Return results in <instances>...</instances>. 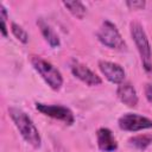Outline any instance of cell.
<instances>
[{"mask_svg":"<svg viewBox=\"0 0 152 152\" xmlns=\"http://www.w3.org/2000/svg\"><path fill=\"white\" fill-rule=\"evenodd\" d=\"M8 115L12 119L14 126L19 131L23 139L33 148H39L42 145V138L32 119L24 110L17 107L8 108Z\"/></svg>","mask_w":152,"mask_h":152,"instance_id":"1","label":"cell"},{"mask_svg":"<svg viewBox=\"0 0 152 152\" xmlns=\"http://www.w3.org/2000/svg\"><path fill=\"white\" fill-rule=\"evenodd\" d=\"M129 32H131L132 39L134 40L137 50L139 52L145 71L152 72V50H151V45L144 27L139 23L132 21L129 24Z\"/></svg>","mask_w":152,"mask_h":152,"instance_id":"2","label":"cell"},{"mask_svg":"<svg viewBox=\"0 0 152 152\" xmlns=\"http://www.w3.org/2000/svg\"><path fill=\"white\" fill-rule=\"evenodd\" d=\"M30 62L33 66V69L40 75V77L45 81V83L52 89V90H59L63 86V76L61 71L52 65L46 59L39 57V56H31Z\"/></svg>","mask_w":152,"mask_h":152,"instance_id":"3","label":"cell"},{"mask_svg":"<svg viewBox=\"0 0 152 152\" xmlns=\"http://www.w3.org/2000/svg\"><path fill=\"white\" fill-rule=\"evenodd\" d=\"M96 37L104 46H107L109 49L124 51L127 48L126 42L121 37L118 27L109 20H104L101 24L99 31L96 32Z\"/></svg>","mask_w":152,"mask_h":152,"instance_id":"4","label":"cell"},{"mask_svg":"<svg viewBox=\"0 0 152 152\" xmlns=\"http://www.w3.org/2000/svg\"><path fill=\"white\" fill-rule=\"evenodd\" d=\"M36 109L42 114L50 116L52 119L59 120L65 125H72L75 122V115L70 108L61 104H46L42 102H36Z\"/></svg>","mask_w":152,"mask_h":152,"instance_id":"5","label":"cell"},{"mask_svg":"<svg viewBox=\"0 0 152 152\" xmlns=\"http://www.w3.org/2000/svg\"><path fill=\"white\" fill-rule=\"evenodd\" d=\"M118 125L122 131L139 132L142 129L152 128V120L137 113H126L119 118Z\"/></svg>","mask_w":152,"mask_h":152,"instance_id":"6","label":"cell"},{"mask_svg":"<svg viewBox=\"0 0 152 152\" xmlns=\"http://www.w3.org/2000/svg\"><path fill=\"white\" fill-rule=\"evenodd\" d=\"M99 69L102 72V75L112 83L121 84L125 80L126 72L124 68L118 63L109 61H99Z\"/></svg>","mask_w":152,"mask_h":152,"instance_id":"7","label":"cell"},{"mask_svg":"<svg viewBox=\"0 0 152 152\" xmlns=\"http://www.w3.org/2000/svg\"><path fill=\"white\" fill-rule=\"evenodd\" d=\"M71 72L72 75L78 78L80 81H82L83 83H86L87 86H99L102 83V80L100 76H97L94 71H91L87 65L77 62V61H74L71 63Z\"/></svg>","mask_w":152,"mask_h":152,"instance_id":"8","label":"cell"},{"mask_svg":"<svg viewBox=\"0 0 152 152\" xmlns=\"http://www.w3.org/2000/svg\"><path fill=\"white\" fill-rule=\"evenodd\" d=\"M97 146L102 152H114L118 148V141L112 131L107 127H101L96 132Z\"/></svg>","mask_w":152,"mask_h":152,"instance_id":"9","label":"cell"},{"mask_svg":"<svg viewBox=\"0 0 152 152\" xmlns=\"http://www.w3.org/2000/svg\"><path fill=\"white\" fill-rule=\"evenodd\" d=\"M116 96L127 107L133 108L138 104L139 99H138L137 90L129 82H122L121 84H119L116 89Z\"/></svg>","mask_w":152,"mask_h":152,"instance_id":"10","label":"cell"},{"mask_svg":"<svg viewBox=\"0 0 152 152\" xmlns=\"http://www.w3.org/2000/svg\"><path fill=\"white\" fill-rule=\"evenodd\" d=\"M37 25H38V27H39V30H40L44 39L49 43V45L51 48H57V46L61 45V40H59L57 33L53 31V28L43 18H39L37 20Z\"/></svg>","mask_w":152,"mask_h":152,"instance_id":"11","label":"cell"},{"mask_svg":"<svg viewBox=\"0 0 152 152\" xmlns=\"http://www.w3.org/2000/svg\"><path fill=\"white\" fill-rule=\"evenodd\" d=\"M128 144L133 146L137 150H145L152 144V134L151 133H144V134H138L128 139Z\"/></svg>","mask_w":152,"mask_h":152,"instance_id":"12","label":"cell"},{"mask_svg":"<svg viewBox=\"0 0 152 152\" xmlns=\"http://www.w3.org/2000/svg\"><path fill=\"white\" fill-rule=\"evenodd\" d=\"M63 5L77 19H83V17L86 15L87 10L81 1H63Z\"/></svg>","mask_w":152,"mask_h":152,"instance_id":"13","label":"cell"},{"mask_svg":"<svg viewBox=\"0 0 152 152\" xmlns=\"http://www.w3.org/2000/svg\"><path fill=\"white\" fill-rule=\"evenodd\" d=\"M11 31L13 33V36L21 42L23 44H26L28 42V33L25 31V28H23L20 25H18L17 23H12L11 24Z\"/></svg>","mask_w":152,"mask_h":152,"instance_id":"14","label":"cell"},{"mask_svg":"<svg viewBox=\"0 0 152 152\" xmlns=\"http://www.w3.org/2000/svg\"><path fill=\"white\" fill-rule=\"evenodd\" d=\"M126 5L131 8V10H142L144 7H145V5H146V2L145 1H141V0H135V1H126Z\"/></svg>","mask_w":152,"mask_h":152,"instance_id":"15","label":"cell"},{"mask_svg":"<svg viewBox=\"0 0 152 152\" xmlns=\"http://www.w3.org/2000/svg\"><path fill=\"white\" fill-rule=\"evenodd\" d=\"M145 96L147 101L152 104V83H147L145 86Z\"/></svg>","mask_w":152,"mask_h":152,"instance_id":"16","label":"cell"},{"mask_svg":"<svg viewBox=\"0 0 152 152\" xmlns=\"http://www.w3.org/2000/svg\"><path fill=\"white\" fill-rule=\"evenodd\" d=\"M1 33L4 37H7V27H6V20H1Z\"/></svg>","mask_w":152,"mask_h":152,"instance_id":"17","label":"cell"}]
</instances>
